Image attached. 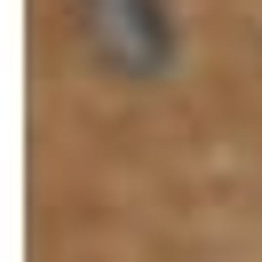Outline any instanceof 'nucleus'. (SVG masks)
<instances>
[{"mask_svg":"<svg viewBox=\"0 0 262 262\" xmlns=\"http://www.w3.org/2000/svg\"><path fill=\"white\" fill-rule=\"evenodd\" d=\"M72 24L112 80L151 88L175 72V8L167 0H72Z\"/></svg>","mask_w":262,"mask_h":262,"instance_id":"nucleus-1","label":"nucleus"}]
</instances>
